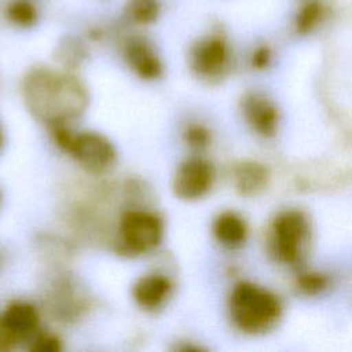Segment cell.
<instances>
[{
    "instance_id": "cell-1",
    "label": "cell",
    "mask_w": 352,
    "mask_h": 352,
    "mask_svg": "<svg viewBox=\"0 0 352 352\" xmlns=\"http://www.w3.org/2000/svg\"><path fill=\"white\" fill-rule=\"evenodd\" d=\"M21 92L28 111L48 128L69 125L89 104V94L81 80L47 67L29 70L22 80Z\"/></svg>"
},
{
    "instance_id": "cell-2",
    "label": "cell",
    "mask_w": 352,
    "mask_h": 352,
    "mask_svg": "<svg viewBox=\"0 0 352 352\" xmlns=\"http://www.w3.org/2000/svg\"><path fill=\"white\" fill-rule=\"evenodd\" d=\"M50 129L56 146L76 160L87 173L103 176L116 166L117 150L104 135L94 131L74 133L67 125Z\"/></svg>"
},
{
    "instance_id": "cell-3",
    "label": "cell",
    "mask_w": 352,
    "mask_h": 352,
    "mask_svg": "<svg viewBox=\"0 0 352 352\" xmlns=\"http://www.w3.org/2000/svg\"><path fill=\"white\" fill-rule=\"evenodd\" d=\"M162 219L147 209H125L117 224L114 239L116 253L124 256H140L154 250L162 241Z\"/></svg>"
},
{
    "instance_id": "cell-4",
    "label": "cell",
    "mask_w": 352,
    "mask_h": 352,
    "mask_svg": "<svg viewBox=\"0 0 352 352\" xmlns=\"http://www.w3.org/2000/svg\"><path fill=\"white\" fill-rule=\"evenodd\" d=\"M230 314L243 331L256 333L268 329L280 315L278 298L252 283H239L230 297Z\"/></svg>"
},
{
    "instance_id": "cell-5",
    "label": "cell",
    "mask_w": 352,
    "mask_h": 352,
    "mask_svg": "<svg viewBox=\"0 0 352 352\" xmlns=\"http://www.w3.org/2000/svg\"><path fill=\"white\" fill-rule=\"evenodd\" d=\"M45 309L63 323L78 320L89 309L91 298L82 286L67 274H58L47 285Z\"/></svg>"
},
{
    "instance_id": "cell-6",
    "label": "cell",
    "mask_w": 352,
    "mask_h": 352,
    "mask_svg": "<svg viewBox=\"0 0 352 352\" xmlns=\"http://www.w3.org/2000/svg\"><path fill=\"white\" fill-rule=\"evenodd\" d=\"M214 173L212 165L204 158H188L175 170L172 191L182 201H197L206 195L213 184Z\"/></svg>"
},
{
    "instance_id": "cell-7",
    "label": "cell",
    "mask_w": 352,
    "mask_h": 352,
    "mask_svg": "<svg viewBox=\"0 0 352 352\" xmlns=\"http://www.w3.org/2000/svg\"><path fill=\"white\" fill-rule=\"evenodd\" d=\"M38 311L28 301H12L0 315V333L11 346L32 341L38 333Z\"/></svg>"
},
{
    "instance_id": "cell-8",
    "label": "cell",
    "mask_w": 352,
    "mask_h": 352,
    "mask_svg": "<svg viewBox=\"0 0 352 352\" xmlns=\"http://www.w3.org/2000/svg\"><path fill=\"white\" fill-rule=\"evenodd\" d=\"M274 234L278 254L286 261H293L307 235V223L300 213L287 212L275 221Z\"/></svg>"
},
{
    "instance_id": "cell-9",
    "label": "cell",
    "mask_w": 352,
    "mask_h": 352,
    "mask_svg": "<svg viewBox=\"0 0 352 352\" xmlns=\"http://www.w3.org/2000/svg\"><path fill=\"white\" fill-rule=\"evenodd\" d=\"M172 280L162 274H146L136 279L132 286V298L144 311L160 309L170 297Z\"/></svg>"
},
{
    "instance_id": "cell-10",
    "label": "cell",
    "mask_w": 352,
    "mask_h": 352,
    "mask_svg": "<svg viewBox=\"0 0 352 352\" xmlns=\"http://www.w3.org/2000/svg\"><path fill=\"white\" fill-rule=\"evenodd\" d=\"M191 67L204 78L217 77L227 62V47L220 38H208L198 43L191 51Z\"/></svg>"
},
{
    "instance_id": "cell-11",
    "label": "cell",
    "mask_w": 352,
    "mask_h": 352,
    "mask_svg": "<svg viewBox=\"0 0 352 352\" xmlns=\"http://www.w3.org/2000/svg\"><path fill=\"white\" fill-rule=\"evenodd\" d=\"M129 67L143 80H157L162 74V63L153 50L143 41H132L125 48Z\"/></svg>"
},
{
    "instance_id": "cell-12",
    "label": "cell",
    "mask_w": 352,
    "mask_h": 352,
    "mask_svg": "<svg viewBox=\"0 0 352 352\" xmlns=\"http://www.w3.org/2000/svg\"><path fill=\"white\" fill-rule=\"evenodd\" d=\"M213 234L223 246L235 249L245 242L246 227L239 216L231 212H224L216 217L213 223Z\"/></svg>"
},
{
    "instance_id": "cell-13",
    "label": "cell",
    "mask_w": 352,
    "mask_h": 352,
    "mask_svg": "<svg viewBox=\"0 0 352 352\" xmlns=\"http://www.w3.org/2000/svg\"><path fill=\"white\" fill-rule=\"evenodd\" d=\"M38 246L41 254L50 261L55 264H60L70 258L73 248L72 243L67 241H63L62 238L51 236V235H44L43 238L38 239Z\"/></svg>"
},
{
    "instance_id": "cell-14",
    "label": "cell",
    "mask_w": 352,
    "mask_h": 352,
    "mask_svg": "<svg viewBox=\"0 0 352 352\" xmlns=\"http://www.w3.org/2000/svg\"><path fill=\"white\" fill-rule=\"evenodd\" d=\"M246 113L253 125L263 132L271 131L274 126V111L265 104V102L250 100L246 104Z\"/></svg>"
},
{
    "instance_id": "cell-15",
    "label": "cell",
    "mask_w": 352,
    "mask_h": 352,
    "mask_svg": "<svg viewBox=\"0 0 352 352\" xmlns=\"http://www.w3.org/2000/svg\"><path fill=\"white\" fill-rule=\"evenodd\" d=\"M158 10L157 0H131L129 3L131 16L140 23L153 22L158 15Z\"/></svg>"
},
{
    "instance_id": "cell-16",
    "label": "cell",
    "mask_w": 352,
    "mask_h": 352,
    "mask_svg": "<svg viewBox=\"0 0 352 352\" xmlns=\"http://www.w3.org/2000/svg\"><path fill=\"white\" fill-rule=\"evenodd\" d=\"M8 15L15 23L21 26H30L36 21V10L26 0L12 1L8 7Z\"/></svg>"
},
{
    "instance_id": "cell-17",
    "label": "cell",
    "mask_w": 352,
    "mask_h": 352,
    "mask_svg": "<svg viewBox=\"0 0 352 352\" xmlns=\"http://www.w3.org/2000/svg\"><path fill=\"white\" fill-rule=\"evenodd\" d=\"M33 352H58L62 349V340L52 333H37L30 341Z\"/></svg>"
},
{
    "instance_id": "cell-18",
    "label": "cell",
    "mask_w": 352,
    "mask_h": 352,
    "mask_svg": "<svg viewBox=\"0 0 352 352\" xmlns=\"http://www.w3.org/2000/svg\"><path fill=\"white\" fill-rule=\"evenodd\" d=\"M184 140L191 148H195V150L204 148L208 146L210 140L209 131L199 124H191L184 131Z\"/></svg>"
},
{
    "instance_id": "cell-19",
    "label": "cell",
    "mask_w": 352,
    "mask_h": 352,
    "mask_svg": "<svg viewBox=\"0 0 352 352\" xmlns=\"http://www.w3.org/2000/svg\"><path fill=\"white\" fill-rule=\"evenodd\" d=\"M319 11L320 8L318 7V4H307L300 15H298V19H297V26L301 32H307L309 30L315 22L318 21V16H319Z\"/></svg>"
},
{
    "instance_id": "cell-20",
    "label": "cell",
    "mask_w": 352,
    "mask_h": 352,
    "mask_svg": "<svg viewBox=\"0 0 352 352\" xmlns=\"http://www.w3.org/2000/svg\"><path fill=\"white\" fill-rule=\"evenodd\" d=\"M12 346L8 344V341L4 338V336L0 333V351H8Z\"/></svg>"
},
{
    "instance_id": "cell-21",
    "label": "cell",
    "mask_w": 352,
    "mask_h": 352,
    "mask_svg": "<svg viewBox=\"0 0 352 352\" xmlns=\"http://www.w3.org/2000/svg\"><path fill=\"white\" fill-rule=\"evenodd\" d=\"M1 142H3V138H1V132H0V146H1Z\"/></svg>"
}]
</instances>
